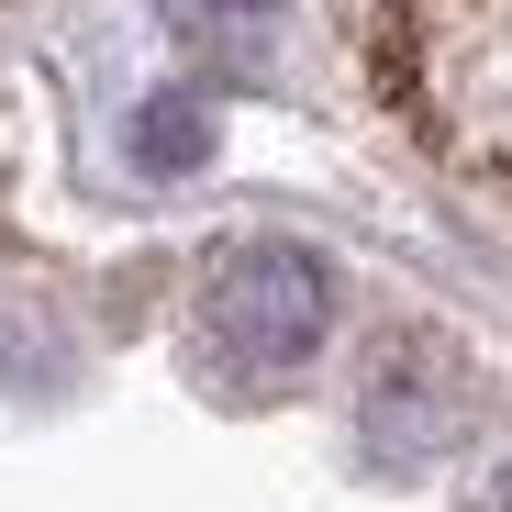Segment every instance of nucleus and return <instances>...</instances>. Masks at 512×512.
<instances>
[{
	"label": "nucleus",
	"mask_w": 512,
	"mask_h": 512,
	"mask_svg": "<svg viewBox=\"0 0 512 512\" xmlns=\"http://www.w3.org/2000/svg\"><path fill=\"white\" fill-rule=\"evenodd\" d=\"M334 334V279L312 245H223L201 279V346L245 379H290Z\"/></svg>",
	"instance_id": "f257e3e1"
},
{
	"label": "nucleus",
	"mask_w": 512,
	"mask_h": 512,
	"mask_svg": "<svg viewBox=\"0 0 512 512\" xmlns=\"http://www.w3.org/2000/svg\"><path fill=\"white\" fill-rule=\"evenodd\" d=\"M468 368L435 346V334H390L379 346V368H368V390H357V423H368V457H390V468H435L457 435H468Z\"/></svg>",
	"instance_id": "f03ea898"
},
{
	"label": "nucleus",
	"mask_w": 512,
	"mask_h": 512,
	"mask_svg": "<svg viewBox=\"0 0 512 512\" xmlns=\"http://www.w3.org/2000/svg\"><path fill=\"white\" fill-rule=\"evenodd\" d=\"M134 145H145L156 167H190V156L212 145V123H201V101H145V123H134Z\"/></svg>",
	"instance_id": "7ed1b4c3"
},
{
	"label": "nucleus",
	"mask_w": 512,
	"mask_h": 512,
	"mask_svg": "<svg viewBox=\"0 0 512 512\" xmlns=\"http://www.w3.org/2000/svg\"><path fill=\"white\" fill-rule=\"evenodd\" d=\"M490 512H512V457H501V479H490Z\"/></svg>",
	"instance_id": "20e7f679"
},
{
	"label": "nucleus",
	"mask_w": 512,
	"mask_h": 512,
	"mask_svg": "<svg viewBox=\"0 0 512 512\" xmlns=\"http://www.w3.org/2000/svg\"><path fill=\"white\" fill-rule=\"evenodd\" d=\"M223 12H256V0H223Z\"/></svg>",
	"instance_id": "39448f33"
}]
</instances>
